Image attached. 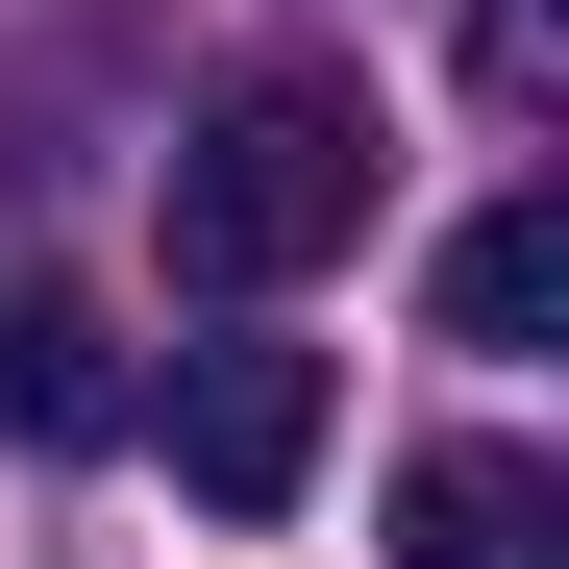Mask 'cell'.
<instances>
[{"instance_id":"6da1fadb","label":"cell","mask_w":569,"mask_h":569,"mask_svg":"<svg viewBox=\"0 0 569 569\" xmlns=\"http://www.w3.org/2000/svg\"><path fill=\"white\" fill-rule=\"evenodd\" d=\"M149 223H173L199 298H298L322 248H371V100H347V74H248V100H199L173 173H149Z\"/></svg>"},{"instance_id":"8992f818","label":"cell","mask_w":569,"mask_h":569,"mask_svg":"<svg viewBox=\"0 0 569 569\" xmlns=\"http://www.w3.org/2000/svg\"><path fill=\"white\" fill-rule=\"evenodd\" d=\"M545 74H569V0H470V100L545 124Z\"/></svg>"},{"instance_id":"3957f363","label":"cell","mask_w":569,"mask_h":569,"mask_svg":"<svg viewBox=\"0 0 569 569\" xmlns=\"http://www.w3.org/2000/svg\"><path fill=\"white\" fill-rule=\"evenodd\" d=\"M397 545L421 569H569V496H545L520 446H421L397 470Z\"/></svg>"},{"instance_id":"5b68a950","label":"cell","mask_w":569,"mask_h":569,"mask_svg":"<svg viewBox=\"0 0 569 569\" xmlns=\"http://www.w3.org/2000/svg\"><path fill=\"white\" fill-rule=\"evenodd\" d=\"M545 322H569V199H496L446 248V347H545Z\"/></svg>"},{"instance_id":"7a4b0ae2","label":"cell","mask_w":569,"mask_h":569,"mask_svg":"<svg viewBox=\"0 0 569 569\" xmlns=\"http://www.w3.org/2000/svg\"><path fill=\"white\" fill-rule=\"evenodd\" d=\"M173 496H199V520H298V470H322V347H173Z\"/></svg>"},{"instance_id":"277c9868","label":"cell","mask_w":569,"mask_h":569,"mask_svg":"<svg viewBox=\"0 0 569 569\" xmlns=\"http://www.w3.org/2000/svg\"><path fill=\"white\" fill-rule=\"evenodd\" d=\"M100 421H124V347H100V298L0 272V446H100Z\"/></svg>"}]
</instances>
